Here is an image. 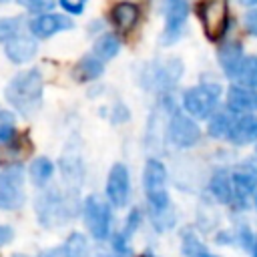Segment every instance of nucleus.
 <instances>
[{
	"instance_id": "f257e3e1",
	"label": "nucleus",
	"mask_w": 257,
	"mask_h": 257,
	"mask_svg": "<svg viewBox=\"0 0 257 257\" xmlns=\"http://www.w3.org/2000/svg\"><path fill=\"white\" fill-rule=\"evenodd\" d=\"M6 100L22 114H32L42 100V76L36 68L18 72L4 90Z\"/></svg>"
},
{
	"instance_id": "f03ea898",
	"label": "nucleus",
	"mask_w": 257,
	"mask_h": 257,
	"mask_svg": "<svg viewBox=\"0 0 257 257\" xmlns=\"http://www.w3.org/2000/svg\"><path fill=\"white\" fill-rule=\"evenodd\" d=\"M193 12L201 22V28L207 40L219 42L225 38L231 22L227 0H197L193 6Z\"/></svg>"
},
{
	"instance_id": "7ed1b4c3",
	"label": "nucleus",
	"mask_w": 257,
	"mask_h": 257,
	"mask_svg": "<svg viewBox=\"0 0 257 257\" xmlns=\"http://www.w3.org/2000/svg\"><path fill=\"white\" fill-rule=\"evenodd\" d=\"M143 187L151 207L153 217H161L169 211V195H167V169L161 161L149 159L143 171Z\"/></svg>"
},
{
	"instance_id": "20e7f679",
	"label": "nucleus",
	"mask_w": 257,
	"mask_h": 257,
	"mask_svg": "<svg viewBox=\"0 0 257 257\" xmlns=\"http://www.w3.org/2000/svg\"><path fill=\"white\" fill-rule=\"evenodd\" d=\"M221 84L217 82H199L183 92V108L185 114H189L193 120L209 118L221 100Z\"/></svg>"
},
{
	"instance_id": "39448f33",
	"label": "nucleus",
	"mask_w": 257,
	"mask_h": 257,
	"mask_svg": "<svg viewBox=\"0 0 257 257\" xmlns=\"http://www.w3.org/2000/svg\"><path fill=\"white\" fill-rule=\"evenodd\" d=\"M183 76V62L181 58H163L161 62H149L143 66L141 82L145 88L167 92L171 90Z\"/></svg>"
},
{
	"instance_id": "423d86ee",
	"label": "nucleus",
	"mask_w": 257,
	"mask_h": 257,
	"mask_svg": "<svg viewBox=\"0 0 257 257\" xmlns=\"http://www.w3.org/2000/svg\"><path fill=\"white\" fill-rule=\"evenodd\" d=\"M189 10H191L189 0H163V12H165V26L161 32L163 46H171L183 36Z\"/></svg>"
},
{
	"instance_id": "0eeeda50",
	"label": "nucleus",
	"mask_w": 257,
	"mask_h": 257,
	"mask_svg": "<svg viewBox=\"0 0 257 257\" xmlns=\"http://www.w3.org/2000/svg\"><path fill=\"white\" fill-rule=\"evenodd\" d=\"M167 133L171 143L179 149H191L201 141V126L197 124V120H193L189 114H185L179 108L171 110Z\"/></svg>"
},
{
	"instance_id": "6e6552de",
	"label": "nucleus",
	"mask_w": 257,
	"mask_h": 257,
	"mask_svg": "<svg viewBox=\"0 0 257 257\" xmlns=\"http://www.w3.org/2000/svg\"><path fill=\"white\" fill-rule=\"evenodd\" d=\"M84 223L90 235L98 241L106 239L110 233V207L100 197L90 195L84 201Z\"/></svg>"
},
{
	"instance_id": "1a4fd4ad",
	"label": "nucleus",
	"mask_w": 257,
	"mask_h": 257,
	"mask_svg": "<svg viewBox=\"0 0 257 257\" xmlns=\"http://www.w3.org/2000/svg\"><path fill=\"white\" fill-rule=\"evenodd\" d=\"M36 213H38V221L44 227H54V225H60L62 221L68 219L66 201L54 189L52 191H46L42 197H38Z\"/></svg>"
},
{
	"instance_id": "9d476101",
	"label": "nucleus",
	"mask_w": 257,
	"mask_h": 257,
	"mask_svg": "<svg viewBox=\"0 0 257 257\" xmlns=\"http://www.w3.org/2000/svg\"><path fill=\"white\" fill-rule=\"evenodd\" d=\"M141 18H143V10H141V6H139L137 2H133V0H120V2L112 4V8L108 10V20H110V24L114 26L116 32H120V34H124V36L131 34V32L139 26Z\"/></svg>"
},
{
	"instance_id": "9b49d317",
	"label": "nucleus",
	"mask_w": 257,
	"mask_h": 257,
	"mask_svg": "<svg viewBox=\"0 0 257 257\" xmlns=\"http://www.w3.org/2000/svg\"><path fill=\"white\" fill-rule=\"evenodd\" d=\"M22 203V171L12 167L0 175V209H18Z\"/></svg>"
},
{
	"instance_id": "f8f14e48",
	"label": "nucleus",
	"mask_w": 257,
	"mask_h": 257,
	"mask_svg": "<svg viewBox=\"0 0 257 257\" xmlns=\"http://www.w3.org/2000/svg\"><path fill=\"white\" fill-rule=\"evenodd\" d=\"M128 193H131L128 169L122 163H114L106 177V197H108L110 205L124 207L128 201Z\"/></svg>"
},
{
	"instance_id": "ddd939ff",
	"label": "nucleus",
	"mask_w": 257,
	"mask_h": 257,
	"mask_svg": "<svg viewBox=\"0 0 257 257\" xmlns=\"http://www.w3.org/2000/svg\"><path fill=\"white\" fill-rule=\"evenodd\" d=\"M231 185H233V197L247 199L251 193L257 191V167L251 161L237 165L231 173Z\"/></svg>"
},
{
	"instance_id": "4468645a",
	"label": "nucleus",
	"mask_w": 257,
	"mask_h": 257,
	"mask_svg": "<svg viewBox=\"0 0 257 257\" xmlns=\"http://www.w3.org/2000/svg\"><path fill=\"white\" fill-rule=\"evenodd\" d=\"M227 110L233 116L253 114L257 110V90H249V88L231 84L227 90Z\"/></svg>"
},
{
	"instance_id": "2eb2a0df",
	"label": "nucleus",
	"mask_w": 257,
	"mask_h": 257,
	"mask_svg": "<svg viewBox=\"0 0 257 257\" xmlns=\"http://www.w3.org/2000/svg\"><path fill=\"white\" fill-rule=\"evenodd\" d=\"M74 22L64 14H40L30 22V30L38 38H48L60 30H70Z\"/></svg>"
},
{
	"instance_id": "dca6fc26",
	"label": "nucleus",
	"mask_w": 257,
	"mask_h": 257,
	"mask_svg": "<svg viewBox=\"0 0 257 257\" xmlns=\"http://www.w3.org/2000/svg\"><path fill=\"white\" fill-rule=\"evenodd\" d=\"M233 145L243 147L247 143H257V116L255 114H241L233 116L229 139Z\"/></svg>"
},
{
	"instance_id": "f3484780",
	"label": "nucleus",
	"mask_w": 257,
	"mask_h": 257,
	"mask_svg": "<svg viewBox=\"0 0 257 257\" xmlns=\"http://www.w3.org/2000/svg\"><path fill=\"white\" fill-rule=\"evenodd\" d=\"M243 56H245V54H243V44H241L239 40H225V42L219 46V50H217V60H219L223 72H225L229 78H233V74H235V70L239 68Z\"/></svg>"
},
{
	"instance_id": "a211bd4d",
	"label": "nucleus",
	"mask_w": 257,
	"mask_h": 257,
	"mask_svg": "<svg viewBox=\"0 0 257 257\" xmlns=\"http://www.w3.org/2000/svg\"><path fill=\"white\" fill-rule=\"evenodd\" d=\"M4 50H6V56L12 62L20 64V62L30 60L36 54V40L30 38V36H24V34H16L14 38H10L6 42V48Z\"/></svg>"
},
{
	"instance_id": "6ab92c4d",
	"label": "nucleus",
	"mask_w": 257,
	"mask_h": 257,
	"mask_svg": "<svg viewBox=\"0 0 257 257\" xmlns=\"http://www.w3.org/2000/svg\"><path fill=\"white\" fill-rule=\"evenodd\" d=\"M233 80L237 86L257 90V54H245L239 68L233 74Z\"/></svg>"
},
{
	"instance_id": "aec40b11",
	"label": "nucleus",
	"mask_w": 257,
	"mask_h": 257,
	"mask_svg": "<svg viewBox=\"0 0 257 257\" xmlns=\"http://www.w3.org/2000/svg\"><path fill=\"white\" fill-rule=\"evenodd\" d=\"M209 191L219 203H231L233 201V185H231V173L225 169H219L213 173L209 181Z\"/></svg>"
},
{
	"instance_id": "412c9836",
	"label": "nucleus",
	"mask_w": 257,
	"mask_h": 257,
	"mask_svg": "<svg viewBox=\"0 0 257 257\" xmlns=\"http://www.w3.org/2000/svg\"><path fill=\"white\" fill-rule=\"evenodd\" d=\"M104 72V62H100L96 56L88 54L84 58H80L72 70L74 78L78 82H90V80H96L100 74Z\"/></svg>"
},
{
	"instance_id": "4be33fe9",
	"label": "nucleus",
	"mask_w": 257,
	"mask_h": 257,
	"mask_svg": "<svg viewBox=\"0 0 257 257\" xmlns=\"http://www.w3.org/2000/svg\"><path fill=\"white\" fill-rule=\"evenodd\" d=\"M118 50H120L118 36L112 34V32H106V34H102V36L96 38V42L92 46V56H96L100 62H106V60L114 58L118 54Z\"/></svg>"
},
{
	"instance_id": "5701e85b",
	"label": "nucleus",
	"mask_w": 257,
	"mask_h": 257,
	"mask_svg": "<svg viewBox=\"0 0 257 257\" xmlns=\"http://www.w3.org/2000/svg\"><path fill=\"white\" fill-rule=\"evenodd\" d=\"M207 124V133L213 139H229L231 133V122H233V114L229 110H215L209 118Z\"/></svg>"
},
{
	"instance_id": "b1692460",
	"label": "nucleus",
	"mask_w": 257,
	"mask_h": 257,
	"mask_svg": "<svg viewBox=\"0 0 257 257\" xmlns=\"http://www.w3.org/2000/svg\"><path fill=\"white\" fill-rule=\"evenodd\" d=\"M52 173H54V165H52V161L46 159V157H38V159L32 161V165H30V179H32V183L38 185V187H42L44 183H48V179L52 177Z\"/></svg>"
},
{
	"instance_id": "393cba45",
	"label": "nucleus",
	"mask_w": 257,
	"mask_h": 257,
	"mask_svg": "<svg viewBox=\"0 0 257 257\" xmlns=\"http://www.w3.org/2000/svg\"><path fill=\"white\" fill-rule=\"evenodd\" d=\"M183 251H185V255L187 257H217V255H213L195 235H191V233H187L185 237H183Z\"/></svg>"
},
{
	"instance_id": "a878e982",
	"label": "nucleus",
	"mask_w": 257,
	"mask_h": 257,
	"mask_svg": "<svg viewBox=\"0 0 257 257\" xmlns=\"http://www.w3.org/2000/svg\"><path fill=\"white\" fill-rule=\"evenodd\" d=\"M20 18H4L0 20V42H8L10 38H14L18 34L20 28Z\"/></svg>"
},
{
	"instance_id": "bb28decb",
	"label": "nucleus",
	"mask_w": 257,
	"mask_h": 257,
	"mask_svg": "<svg viewBox=\"0 0 257 257\" xmlns=\"http://www.w3.org/2000/svg\"><path fill=\"white\" fill-rule=\"evenodd\" d=\"M18 4L24 6V8H28L30 12H38V14H42V12L50 10V8H54L56 0H18Z\"/></svg>"
},
{
	"instance_id": "cd10ccee",
	"label": "nucleus",
	"mask_w": 257,
	"mask_h": 257,
	"mask_svg": "<svg viewBox=\"0 0 257 257\" xmlns=\"http://www.w3.org/2000/svg\"><path fill=\"white\" fill-rule=\"evenodd\" d=\"M60 2V6L68 12V14H82V10H84V6H86V0H58Z\"/></svg>"
},
{
	"instance_id": "c85d7f7f",
	"label": "nucleus",
	"mask_w": 257,
	"mask_h": 257,
	"mask_svg": "<svg viewBox=\"0 0 257 257\" xmlns=\"http://www.w3.org/2000/svg\"><path fill=\"white\" fill-rule=\"evenodd\" d=\"M243 24H245V30H247L251 36H257V8H253V10H249V12L245 14Z\"/></svg>"
},
{
	"instance_id": "c756f323",
	"label": "nucleus",
	"mask_w": 257,
	"mask_h": 257,
	"mask_svg": "<svg viewBox=\"0 0 257 257\" xmlns=\"http://www.w3.org/2000/svg\"><path fill=\"white\" fill-rule=\"evenodd\" d=\"M139 215H141V213H139L137 209H135V211L131 213V217L126 219V225H124V231H122V239H126V237H128V235H131V233L135 231V227H137V225H139V221H141V217H139Z\"/></svg>"
},
{
	"instance_id": "7c9ffc66",
	"label": "nucleus",
	"mask_w": 257,
	"mask_h": 257,
	"mask_svg": "<svg viewBox=\"0 0 257 257\" xmlns=\"http://www.w3.org/2000/svg\"><path fill=\"white\" fill-rule=\"evenodd\" d=\"M14 135H16V131H14L12 124H8V122L0 124V143H12Z\"/></svg>"
},
{
	"instance_id": "2f4dec72",
	"label": "nucleus",
	"mask_w": 257,
	"mask_h": 257,
	"mask_svg": "<svg viewBox=\"0 0 257 257\" xmlns=\"http://www.w3.org/2000/svg\"><path fill=\"white\" fill-rule=\"evenodd\" d=\"M131 112L124 104H116L114 106V114H112V122H122V120H128Z\"/></svg>"
},
{
	"instance_id": "473e14b6",
	"label": "nucleus",
	"mask_w": 257,
	"mask_h": 257,
	"mask_svg": "<svg viewBox=\"0 0 257 257\" xmlns=\"http://www.w3.org/2000/svg\"><path fill=\"white\" fill-rule=\"evenodd\" d=\"M38 257H68V253H66V247L62 245V247H54V249H48V251L40 253Z\"/></svg>"
},
{
	"instance_id": "72a5a7b5",
	"label": "nucleus",
	"mask_w": 257,
	"mask_h": 257,
	"mask_svg": "<svg viewBox=\"0 0 257 257\" xmlns=\"http://www.w3.org/2000/svg\"><path fill=\"white\" fill-rule=\"evenodd\" d=\"M12 237H14V231L10 227H6V225H0V247L6 245V243H10Z\"/></svg>"
},
{
	"instance_id": "f704fd0d",
	"label": "nucleus",
	"mask_w": 257,
	"mask_h": 257,
	"mask_svg": "<svg viewBox=\"0 0 257 257\" xmlns=\"http://www.w3.org/2000/svg\"><path fill=\"white\" fill-rule=\"evenodd\" d=\"M239 2L245 6H257V0H239Z\"/></svg>"
},
{
	"instance_id": "c9c22d12",
	"label": "nucleus",
	"mask_w": 257,
	"mask_h": 257,
	"mask_svg": "<svg viewBox=\"0 0 257 257\" xmlns=\"http://www.w3.org/2000/svg\"><path fill=\"white\" fill-rule=\"evenodd\" d=\"M253 257H257V237H255V243H253Z\"/></svg>"
},
{
	"instance_id": "e433bc0d",
	"label": "nucleus",
	"mask_w": 257,
	"mask_h": 257,
	"mask_svg": "<svg viewBox=\"0 0 257 257\" xmlns=\"http://www.w3.org/2000/svg\"><path fill=\"white\" fill-rule=\"evenodd\" d=\"M255 209H257V191H255Z\"/></svg>"
},
{
	"instance_id": "4c0bfd02",
	"label": "nucleus",
	"mask_w": 257,
	"mask_h": 257,
	"mask_svg": "<svg viewBox=\"0 0 257 257\" xmlns=\"http://www.w3.org/2000/svg\"><path fill=\"white\" fill-rule=\"evenodd\" d=\"M2 2H6V0H0V4H2Z\"/></svg>"
},
{
	"instance_id": "58836bf2",
	"label": "nucleus",
	"mask_w": 257,
	"mask_h": 257,
	"mask_svg": "<svg viewBox=\"0 0 257 257\" xmlns=\"http://www.w3.org/2000/svg\"><path fill=\"white\" fill-rule=\"evenodd\" d=\"M255 151H257V145H255Z\"/></svg>"
}]
</instances>
